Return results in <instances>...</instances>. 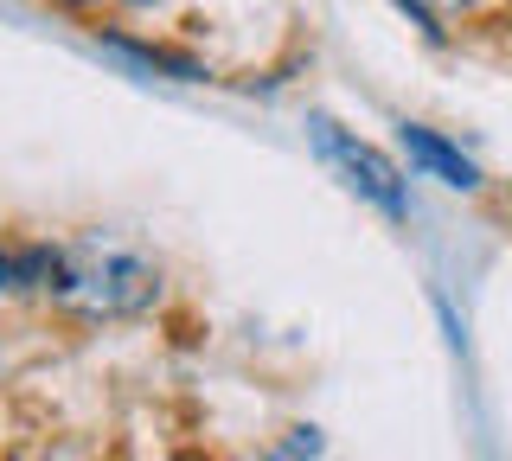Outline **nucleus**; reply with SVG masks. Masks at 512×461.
I'll use <instances>...</instances> for the list:
<instances>
[{"mask_svg":"<svg viewBox=\"0 0 512 461\" xmlns=\"http://www.w3.org/2000/svg\"><path fill=\"white\" fill-rule=\"evenodd\" d=\"M58 295L71 301L77 314H96V321H116V314H141L160 295L154 263H141L135 250L103 244V237H84V244L64 250L58 269Z\"/></svg>","mask_w":512,"mask_h":461,"instance_id":"f257e3e1","label":"nucleus"},{"mask_svg":"<svg viewBox=\"0 0 512 461\" xmlns=\"http://www.w3.org/2000/svg\"><path fill=\"white\" fill-rule=\"evenodd\" d=\"M314 141H320V154H327L333 167L346 173L352 186H359L365 199L378 205V212H391V218H404L410 212V199H404V173H397L391 161H384L378 148H365V141H352L346 129H333L327 116H314Z\"/></svg>","mask_w":512,"mask_h":461,"instance_id":"f03ea898","label":"nucleus"},{"mask_svg":"<svg viewBox=\"0 0 512 461\" xmlns=\"http://www.w3.org/2000/svg\"><path fill=\"white\" fill-rule=\"evenodd\" d=\"M404 148H410V161L423 167V173H436L442 186H461V193H474V186H480V173H474V161H461V154L448 148L442 135L416 129V122H404Z\"/></svg>","mask_w":512,"mask_h":461,"instance_id":"7ed1b4c3","label":"nucleus"},{"mask_svg":"<svg viewBox=\"0 0 512 461\" xmlns=\"http://www.w3.org/2000/svg\"><path fill=\"white\" fill-rule=\"evenodd\" d=\"M429 7H468V0H429Z\"/></svg>","mask_w":512,"mask_h":461,"instance_id":"20e7f679","label":"nucleus"},{"mask_svg":"<svg viewBox=\"0 0 512 461\" xmlns=\"http://www.w3.org/2000/svg\"><path fill=\"white\" fill-rule=\"evenodd\" d=\"M122 7H154V0H122Z\"/></svg>","mask_w":512,"mask_h":461,"instance_id":"39448f33","label":"nucleus"}]
</instances>
